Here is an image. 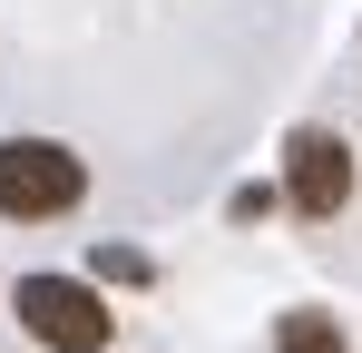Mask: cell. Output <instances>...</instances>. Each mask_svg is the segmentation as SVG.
<instances>
[{
    "instance_id": "obj_1",
    "label": "cell",
    "mask_w": 362,
    "mask_h": 353,
    "mask_svg": "<svg viewBox=\"0 0 362 353\" xmlns=\"http://www.w3.org/2000/svg\"><path fill=\"white\" fill-rule=\"evenodd\" d=\"M78 196H88V167L69 157L59 138H0V216H10V226L69 216Z\"/></svg>"
},
{
    "instance_id": "obj_2",
    "label": "cell",
    "mask_w": 362,
    "mask_h": 353,
    "mask_svg": "<svg viewBox=\"0 0 362 353\" xmlns=\"http://www.w3.org/2000/svg\"><path fill=\"white\" fill-rule=\"evenodd\" d=\"M20 324H30V344L49 353H98L118 334V314H108V294L88 285V275H20Z\"/></svg>"
},
{
    "instance_id": "obj_3",
    "label": "cell",
    "mask_w": 362,
    "mask_h": 353,
    "mask_svg": "<svg viewBox=\"0 0 362 353\" xmlns=\"http://www.w3.org/2000/svg\"><path fill=\"white\" fill-rule=\"evenodd\" d=\"M284 206L294 216H343L353 206V147L333 128H294L284 138Z\"/></svg>"
},
{
    "instance_id": "obj_4",
    "label": "cell",
    "mask_w": 362,
    "mask_h": 353,
    "mask_svg": "<svg viewBox=\"0 0 362 353\" xmlns=\"http://www.w3.org/2000/svg\"><path fill=\"white\" fill-rule=\"evenodd\" d=\"M274 353H353V344H343V324H333L323 304H294V314L274 324Z\"/></svg>"
},
{
    "instance_id": "obj_5",
    "label": "cell",
    "mask_w": 362,
    "mask_h": 353,
    "mask_svg": "<svg viewBox=\"0 0 362 353\" xmlns=\"http://www.w3.org/2000/svg\"><path fill=\"white\" fill-rule=\"evenodd\" d=\"M98 275H108V285H147V275H157V265H147V255H137V245H98Z\"/></svg>"
}]
</instances>
